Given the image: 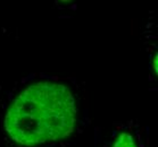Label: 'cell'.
<instances>
[{
  "mask_svg": "<svg viewBox=\"0 0 158 147\" xmlns=\"http://www.w3.org/2000/svg\"><path fill=\"white\" fill-rule=\"evenodd\" d=\"M76 120L72 91L59 83L40 82L26 87L11 102L4 128L15 143L31 147L69 137Z\"/></svg>",
  "mask_w": 158,
  "mask_h": 147,
  "instance_id": "6da1fadb",
  "label": "cell"
},
{
  "mask_svg": "<svg viewBox=\"0 0 158 147\" xmlns=\"http://www.w3.org/2000/svg\"><path fill=\"white\" fill-rule=\"evenodd\" d=\"M102 147H147L140 128L134 122L118 123L110 131L108 141Z\"/></svg>",
  "mask_w": 158,
  "mask_h": 147,
  "instance_id": "7a4b0ae2",
  "label": "cell"
}]
</instances>
